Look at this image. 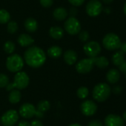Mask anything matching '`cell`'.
<instances>
[{
  "label": "cell",
  "instance_id": "4316f807",
  "mask_svg": "<svg viewBox=\"0 0 126 126\" xmlns=\"http://www.w3.org/2000/svg\"><path fill=\"white\" fill-rule=\"evenodd\" d=\"M4 50L7 54H12L15 51V44L10 41H6L4 44Z\"/></svg>",
  "mask_w": 126,
  "mask_h": 126
},
{
  "label": "cell",
  "instance_id": "4dcf8cb0",
  "mask_svg": "<svg viewBox=\"0 0 126 126\" xmlns=\"http://www.w3.org/2000/svg\"><path fill=\"white\" fill-rule=\"evenodd\" d=\"M39 2L42 4V6H43L44 7H50L53 4V0H39Z\"/></svg>",
  "mask_w": 126,
  "mask_h": 126
},
{
  "label": "cell",
  "instance_id": "5bb4252c",
  "mask_svg": "<svg viewBox=\"0 0 126 126\" xmlns=\"http://www.w3.org/2000/svg\"><path fill=\"white\" fill-rule=\"evenodd\" d=\"M120 78V72L117 69H111L106 74V79L109 83H117Z\"/></svg>",
  "mask_w": 126,
  "mask_h": 126
},
{
  "label": "cell",
  "instance_id": "ab89813d",
  "mask_svg": "<svg viewBox=\"0 0 126 126\" xmlns=\"http://www.w3.org/2000/svg\"><path fill=\"white\" fill-rule=\"evenodd\" d=\"M114 0H102V1L105 4H111V2H113Z\"/></svg>",
  "mask_w": 126,
  "mask_h": 126
},
{
  "label": "cell",
  "instance_id": "836d02e7",
  "mask_svg": "<svg viewBox=\"0 0 126 126\" xmlns=\"http://www.w3.org/2000/svg\"><path fill=\"white\" fill-rule=\"evenodd\" d=\"M119 69L121 72H123L126 78V61H124V62L119 66Z\"/></svg>",
  "mask_w": 126,
  "mask_h": 126
},
{
  "label": "cell",
  "instance_id": "44dd1931",
  "mask_svg": "<svg viewBox=\"0 0 126 126\" xmlns=\"http://www.w3.org/2000/svg\"><path fill=\"white\" fill-rule=\"evenodd\" d=\"M22 98V94L19 90L18 89H12L8 95V100L11 104H16L18 103Z\"/></svg>",
  "mask_w": 126,
  "mask_h": 126
},
{
  "label": "cell",
  "instance_id": "1f68e13d",
  "mask_svg": "<svg viewBox=\"0 0 126 126\" xmlns=\"http://www.w3.org/2000/svg\"><path fill=\"white\" fill-rule=\"evenodd\" d=\"M68 1L73 6L79 7V6H81L85 2V0H68Z\"/></svg>",
  "mask_w": 126,
  "mask_h": 126
},
{
  "label": "cell",
  "instance_id": "f35d334b",
  "mask_svg": "<svg viewBox=\"0 0 126 126\" xmlns=\"http://www.w3.org/2000/svg\"><path fill=\"white\" fill-rule=\"evenodd\" d=\"M18 126H30V123H29L27 121H25V120H22L19 123Z\"/></svg>",
  "mask_w": 126,
  "mask_h": 126
},
{
  "label": "cell",
  "instance_id": "3957f363",
  "mask_svg": "<svg viewBox=\"0 0 126 126\" xmlns=\"http://www.w3.org/2000/svg\"><path fill=\"white\" fill-rule=\"evenodd\" d=\"M29 81H30V79L26 72H18L14 77L13 82L11 83H9L7 86L6 90L10 91L12 89H18V90L24 89L27 88V86L29 85Z\"/></svg>",
  "mask_w": 126,
  "mask_h": 126
},
{
  "label": "cell",
  "instance_id": "f546056e",
  "mask_svg": "<svg viewBox=\"0 0 126 126\" xmlns=\"http://www.w3.org/2000/svg\"><path fill=\"white\" fill-rule=\"evenodd\" d=\"M90 38V35L88 31L86 30H82L79 32V38L81 41L82 42H87Z\"/></svg>",
  "mask_w": 126,
  "mask_h": 126
},
{
  "label": "cell",
  "instance_id": "52a82bcc",
  "mask_svg": "<svg viewBox=\"0 0 126 126\" xmlns=\"http://www.w3.org/2000/svg\"><path fill=\"white\" fill-rule=\"evenodd\" d=\"M19 120V113L13 109L7 111L0 118L3 126H14Z\"/></svg>",
  "mask_w": 126,
  "mask_h": 126
},
{
  "label": "cell",
  "instance_id": "7a4b0ae2",
  "mask_svg": "<svg viewBox=\"0 0 126 126\" xmlns=\"http://www.w3.org/2000/svg\"><path fill=\"white\" fill-rule=\"evenodd\" d=\"M111 89L108 84L105 83H100L97 84L93 89V97L99 103L105 102L111 95Z\"/></svg>",
  "mask_w": 126,
  "mask_h": 126
},
{
  "label": "cell",
  "instance_id": "d4e9b609",
  "mask_svg": "<svg viewBox=\"0 0 126 126\" xmlns=\"http://www.w3.org/2000/svg\"><path fill=\"white\" fill-rule=\"evenodd\" d=\"M89 94V90L85 86L79 87L76 91V95L80 99H85Z\"/></svg>",
  "mask_w": 126,
  "mask_h": 126
},
{
  "label": "cell",
  "instance_id": "d6986e66",
  "mask_svg": "<svg viewBox=\"0 0 126 126\" xmlns=\"http://www.w3.org/2000/svg\"><path fill=\"white\" fill-rule=\"evenodd\" d=\"M53 18L57 21L65 20L68 16V11L64 7H57L53 10Z\"/></svg>",
  "mask_w": 126,
  "mask_h": 126
},
{
  "label": "cell",
  "instance_id": "83f0119b",
  "mask_svg": "<svg viewBox=\"0 0 126 126\" xmlns=\"http://www.w3.org/2000/svg\"><path fill=\"white\" fill-rule=\"evenodd\" d=\"M9 83L8 77L3 73H0V88H6Z\"/></svg>",
  "mask_w": 126,
  "mask_h": 126
},
{
  "label": "cell",
  "instance_id": "cb8c5ba5",
  "mask_svg": "<svg viewBox=\"0 0 126 126\" xmlns=\"http://www.w3.org/2000/svg\"><path fill=\"white\" fill-rule=\"evenodd\" d=\"M50 108V104L48 100H41L38 103L36 110L39 112L45 113L48 111Z\"/></svg>",
  "mask_w": 126,
  "mask_h": 126
},
{
  "label": "cell",
  "instance_id": "d590c367",
  "mask_svg": "<svg viewBox=\"0 0 126 126\" xmlns=\"http://www.w3.org/2000/svg\"><path fill=\"white\" fill-rule=\"evenodd\" d=\"M122 92V88L120 86H115L113 89V92L114 94H120V92Z\"/></svg>",
  "mask_w": 126,
  "mask_h": 126
},
{
  "label": "cell",
  "instance_id": "ba28073f",
  "mask_svg": "<svg viewBox=\"0 0 126 126\" xmlns=\"http://www.w3.org/2000/svg\"><path fill=\"white\" fill-rule=\"evenodd\" d=\"M83 50L86 55L89 58H94L98 56L101 52L100 44L94 41L86 42L83 47Z\"/></svg>",
  "mask_w": 126,
  "mask_h": 126
},
{
  "label": "cell",
  "instance_id": "ac0fdd59",
  "mask_svg": "<svg viewBox=\"0 0 126 126\" xmlns=\"http://www.w3.org/2000/svg\"><path fill=\"white\" fill-rule=\"evenodd\" d=\"M92 58L94 65H96L100 69H105L109 65V61L105 56H97Z\"/></svg>",
  "mask_w": 126,
  "mask_h": 126
},
{
  "label": "cell",
  "instance_id": "e575fe53",
  "mask_svg": "<svg viewBox=\"0 0 126 126\" xmlns=\"http://www.w3.org/2000/svg\"><path fill=\"white\" fill-rule=\"evenodd\" d=\"M30 126H43L42 123L39 120H33L30 123Z\"/></svg>",
  "mask_w": 126,
  "mask_h": 126
},
{
  "label": "cell",
  "instance_id": "277c9868",
  "mask_svg": "<svg viewBox=\"0 0 126 126\" xmlns=\"http://www.w3.org/2000/svg\"><path fill=\"white\" fill-rule=\"evenodd\" d=\"M121 44L122 42L120 37L117 34L113 32L106 34L102 39V44L104 47L110 51L120 49Z\"/></svg>",
  "mask_w": 126,
  "mask_h": 126
},
{
  "label": "cell",
  "instance_id": "9a60e30c",
  "mask_svg": "<svg viewBox=\"0 0 126 126\" xmlns=\"http://www.w3.org/2000/svg\"><path fill=\"white\" fill-rule=\"evenodd\" d=\"M77 53L73 49H68L64 53V61L68 65H73L77 61Z\"/></svg>",
  "mask_w": 126,
  "mask_h": 126
},
{
  "label": "cell",
  "instance_id": "6da1fadb",
  "mask_svg": "<svg viewBox=\"0 0 126 126\" xmlns=\"http://www.w3.org/2000/svg\"><path fill=\"white\" fill-rule=\"evenodd\" d=\"M24 58L29 66L32 68H39L45 63L46 55L41 48L34 46L29 47L25 52Z\"/></svg>",
  "mask_w": 126,
  "mask_h": 126
},
{
  "label": "cell",
  "instance_id": "d6a6232c",
  "mask_svg": "<svg viewBox=\"0 0 126 126\" xmlns=\"http://www.w3.org/2000/svg\"><path fill=\"white\" fill-rule=\"evenodd\" d=\"M88 126H103V124L99 120H94L88 124Z\"/></svg>",
  "mask_w": 126,
  "mask_h": 126
},
{
  "label": "cell",
  "instance_id": "2e32d148",
  "mask_svg": "<svg viewBox=\"0 0 126 126\" xmlns=\"http://www.w3.org/2000/svg\"><path fill=\"white\" fill-rule=\"evenodd\" d=\"M17 41H18V43L20 44V46H22L23 47H29L34 43L33 38L28 34H25V33L21 34L19 36Z\"/></svg>",
  "mask_w": 126,
  "mask_h": 126
},
{
  "label": "cell",
  "instance_id": "30bf717a",
  "mask_svg": "<svg viewBox=\"0 0 126 126\" xmlns=\"http://www.w3.org/2000/svg\"><path fill=\"white\" fill-rule=\"evenodd\" d=\"M94 66V63L92 58H84L76 63V70L79 74H87L93 69Z\"/></svg>",
  "mask_w": 126,
  "mask_h": 126
},
{
  "label": "cell",
  "instance_id": "7c38bea8",
  "mask_svg": "<svg viewBox=\"0 0 126 126\" xmlns=\"http://www.w3.org/2000/svg\"><path fill=\"white\" fill-rule=\"evenodd\" d=\"M36 112V107L29 103H25L22 104L19 109V115H21L25 119H30L35 116Z\"/></svg>",
  "mask_w": 126,
  "mask_h": 126
},
{
  "label": "cell",
  "instance_id": "7bdbcfd3",
  "mask_svg": "<svg viewBox=\"0 0 126 126\" xmlns=\"http://www.w3.org/2000/svg\"><path fill=\"white\" fill-rule=\"evenodd\" d=\"M123 11H124V13L126 14V2L125 3L124 7H123Z\"/></svg>",
  "mask_w": 126,
  "mask_h": 126
},
{
  "label": "cell",
  "instance_id": "4fadbf2b",
  "mask_svg": "<svg viewBox=\"0 0 126 126\" xmlns=\"http://www.w3.org/2000/svg\"><path fill=\"white\" fill-rule=\"evenodd\" d=\"M124 125L125 121L123 117L119 115L111 114L105 118V126H124Z\"/></svg>",
  "mask_w": 126,
  "mask_h": 126
},
{
  "label": "cell",
  "instance_id": "b9f144b4",
  "mask_svg": "<svg viewBox=\"0 0 126 126\" xmlns=\"http://www.w3.org/2000/svg\"><path fill=\"white\" fill-rule=\"evenodd\" d=\"M123 120L126 122V111L124 112V114H123Z\"/></svg>",
  "mask_w": 126,
  "mask_h": 126
},
{
  "label": "cell",
  "instance_id": "f1b7e54d",
  "mask_svg": "<svg viewBox=\"0 0 126 126\" xmlns=\"http://www.w3.org/2000/svg\"><path fill=\"white\" fill-rule=\"evenodd\" d=\"M7 31L8 32L11 33V34H13L15 33L16 31H17V29H18V24L16 21H11L10 22H8L7 24Z\"/></svg>",
  "mask_w": 126,
  "mask_h": 126
},
{
  "label": "cell",
  "instance_id": "8fae6325",
  "mask_svg": "<svg viewBox=\"0 0 126 126\" xmlns=\"http://www.w3.org/2000/svg\"><path fill=\"white\" fill-rule=\"evenodd\" d=\"M82 113L86 117H91L96 114L97 111V105L93 100H85L80 106Z\"/></svg>",
  "mask_w": 126,
  "mask_h": 126
},
{
  "label": "cell",
  "instance_id": "8992f818",
  "mask_svg": "<svg viewBox=\"0 0 126 126\" xmlns=\"http://www.w3.org/2000/svg\"><path fill=\"white\" fill-rule=\"evenodd\" d=\"M64 27L66 32L71 35H77L81 31L80 22L75 17L72 16L66 19L64 24Z\"/></svg>",
  "mask_w": 126,
  "mask_h": 126
},
{
  "label": "cell",
  "instance_id": "7402d4cb",
  "mask_svg": "<svg viewBox=\"0 0 126 126\" xmlns=\"http://www.w3.org/2000/svg\"><path fill=\"white\" fill-rule=\"evenodd\" d=\"M47 53L49 57L55 59V58H58L61 56V55L62 53V49L58 46H52L48 49Z\"/></svg>",
  "mask_w": 126,
  "mask_h": 126
},
{
  "label": "cell",
  "instance_id": "5b68a950",
  "mask_svg": "<svg viewBox=\"0 0 126 126\" xmlns=\"http://www.w3.org/2000/svg\"><path fill=\"white\" fill-rule=\"evenodd\" d=\"M24 61L22 57L17 54L10 55L6 60V67L11 72H20L23 68Z\"/></svg>",
  "mask_w": 126,
  "mask_h": 126
},
{
  "label": "cell",
  "instance_id": "74e56055",
  "mask_svg": "<svg viewBox=\"0 0 126 126\" xmlns=\"http://www.w3.org/2000/svg\"><path fill=\"white\" fill-rule=\"evenodd\" d=\"M120 51L123 52L124 54H126V42H123L121 44V46L120 47Z\"/></svg>",
  "mask_w": 126,
  "mask_h": 126
},
{
  "label": "cell",
  "instance_id": "484cf974",
  "mask_svg": "<svg viewBox=\"0 0 126 126\" xmlns=\"http://www.w3.org/2000/svg\"><path fill=\"white\" fill-rule=\"evenodd\" d=\"M10 18V13L4 9L0 10V24H6Z\"/></svg>",
  "mask_w": 126,
  "mask_h": 126
},
{
  "label": "cell",
  "instance_id": "ffe728a7",
  "mask_svg": "<svg viewBox=\"0 0 126 126\" xmlns=\"http://www.w3.org/2000/svg\"><path fill=\"white\" fill-rule=\"evenodd\" d=\"M49 35L53 39L59 40L64 35V30L60 27H52L50 28Z\"/></svg>",
  "mask_w": 126,
  "mask_h": 126
},
{
  "label": "cell",
  "instance_id": "9c48e42d",
  "mask_svg": "<svg viewBox=\"0 0 126 126\" xmlns=\"http://www.w3.org/2000/svg\"><path fill=\"white\" fill-rule=\"evenodd\" d=\"M85 10L89 16L96 17L102 13L103 7L102 3L99 0H91L87 4Z\"/></svg>",
  "mask_w": 126,
  "mask_h": 126
},
{
  "label": "cell",
  "instance_id": "8d00e7d4",
  "mask_svg": "<svg viewBox=\"0 0 126 126\" xmlns=\"http://www.w3.org/2000/svg\"><path fill=\"white\" fill-rule=\"evenodd\" d=\"M70 15H71V16H72V17H75V16L77 14V10H76V9L75 8V7H73V8H71V10H70Z\"/></svg>",
  "mask_w": 126,
  "mask_h": 126
},
{
  "label": "cell",
  "instance_id": "60d3db41",
  "mask_svg": "<svg viewBox=\"0 0 126 126\" xmlns=\"http://www.w3.org/2000/svg\"><path fill=\"white\" fill-rule=\"evenodd\" d=\"M68 126H82V125H80V124H79V123H73V124L69 125Z\"/></svg>",
  "mask_w": 126,
  "mask_h": 126
},
{
  "label": "cell",
  "instance_id": "e0dca14e",
  "mask_svg": "<svg viewBox=\"0 0 126 126\" xmlns=\"http://www.w3.org/2000/svg\"><path fill=\"white\" fill-rule=\"evenodd\" d=\"M24 26L27 31L30 32H33L36 31L38 28V23L36 20L33 18H27L24 22Z\"/></svg>",
  "mask_w": 126,
  "mask_h": 126
},
{
  "label": "cell",
  "instance_id": "603a6c76",
  "mask_svg": "<svg viewBox=\"0 0 126 126\" xmlns=\"http://www.w3.org/2000/svg\"><path fill=\"white\" fill-rule=\"evenodd\" d=\"M124 61H125V54L121 51L116 52L112 56V62L114 65L117 66L121 65L124 62Z\"/></svg>",
  "mask_w": 126,
  "mask_h": 126
}]
</instances>
